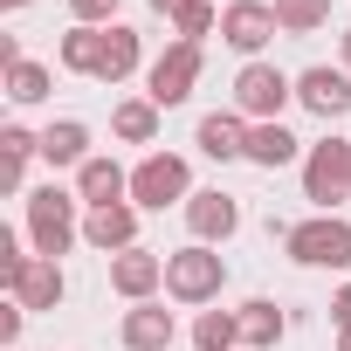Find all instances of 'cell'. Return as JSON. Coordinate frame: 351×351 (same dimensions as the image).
I'll list each match as a JSON object with an SVG mask.
<instances>
[{
  "mask_svg": "<svg viewBox=\"0 0 351 351\" xmlns=\"http://www.w3.org/2000/svg\"><path fill=\"white\" fill-rule=\"evenodd\" d=\"M28 200V241H35V255H49V262H62L69 255V241L83 234V221H76V193H62L56 180L49 186H35V193H21Z\"/></svg>",
  "mask_w": 351,
  "mask_h": 351,
  "instance_id": "1",
  "label": "cell"
},
{
  "mask_svg": "<svg viewBox=\"0 0 351 351\" xmlns=\"http://www.w3.org/2000/svg\"><path fill=\"white\" fill-rule=\"evenodd\" d=\"M172 200H193V165L180 158V152H145L138 165H131V207H152V214H165Z\"/></svg>",
  "mask_w": 351,
  "mask_h": 351,
  "instance_id": "2",
  "label": "cell"
},
{
  "mask_svg": "<svg viewBox=\"0 0 351 351\" xmlns=\"http://www.w3.org/2000/svg\"><path fill=\"white\" fill-rule=\"evenodd\" d=\"M282 248H289V262H303V269H351V221L310 214V221L282 228Z\"/></svg>",
  "mask_w": 351,
  "mask_h": 351,
  "instance_id": "3",
  "label": "cell"
},
{
  "mask_svg": "<svg viewBox=\"0 0 351 351\" xmlns=\"http://www.w3.org/2000/svg\"><path fill=\"white\" fill-rule=\"evenodd\" d=\"M221 282H228V262H221V248H207V241L165 255V296H172V303H214Z\"/></svg>",
  "mask_w": 351,
  "mask_h": 351,
  "instance_id": "4",
  "label": "cell"
},
{
  "mask_svg": "<svg viewBox=\"0 0 351 351\" xmlns=\"http://www.w3.org/2000/svg\"><path fill=\"white\" fill-rule=\"evenodd\" d=\"M303 200H317V214L351 200V138H317L303 152Z\"/></svg>",
  "mask_w": 351,
  "mask_h": 351,
  "instance_id": "5",
  "label": "cell"
},
{
  "mask_svg": "<svg viewBox=\"0 0 351 351\" xmlns=\"http://www.w3.org/2000/svg\"><path fill=\"white\" fill-rule=\"evenodd\" d=\"M296 97V76H282L276 62H248L234 76V110L248 124H282V104Z\"/></svg>",
  "mask_w": 351,
  "mask_h": 351,
  "instance_id": "6",
  "label": "cell"
},
{
  "mask_svg": "<svg viewBox=\"0 0 351 351\" xmlns=\"http://www.w3.org/2000/svg\"><path fill=\"white\" fill-rule=\"evenodd\" d=\"M200 42H172L158 62H152V76H145V97L158 104V110H172V104H186L193 97V83H200Z\"/></svg>",
  "mask_w": 351,
  "mask_h": 351,
  "instance_id": "7",
  "label": "cell"
},
{
  "mask_svg": "<svg viewBox=\"0 0 351 351\" xmlns=\"http://www.w3.org/2000/svg\"><path fill=\"white\" fill-rule=\"evenodd\" d=\"M276 35H282V28H276V8H269V0H228V8H221V42H228V49L262 56Z\"/></svg>",
  "mask_w": 351,
  "mask_h": 351,
  "instance_id": "8",
  "label": "cell"
},
{
  "mask_svg": "<svg viewBox=\"0 0 351 351\" xmlns=\"http://www.w3.org/2000/svg\"><path fill=\"white\" fill-rule=\"evenodd\" d=\"M110 289H117L124 303H152V296L165 289V255H152V248L110 255Z\"/></svg>",
  "mask_w": 351,
  "mask_h": 351,
  "instance_id": "9",
  "label": "cell"
},
{
  "mask_svg": "<svg viewBox=\"0 0 351 351\" xmlns=\"http://www.w3.org/2000/svg\"><path fill=\"white\" fill-rule=\"evenodd\" d=\"M296 104L317 110L324 124H330V117H351V69H324V62L303 69V76H296Z\"/></svg>",
  "mask_w": 351,
  "mask_h": 351,
  "instance_id": "10",
  "label": "cell"
},
{
  "mask_svg": "<svg viewBox=\"0 0 351 351\" xmlns=\"http://www.w3.org/2000/svg\"><path fill=\"white\" fill-rule=\"evenodd\" d=\"M186 228H193V241H207V248H221L234 228H241V207L221 193V186H207V193H193L186 200Z\"/></svg>",
  "mask_w": 351,
  "mask_h": 351,
  "instance_id": "11",
  "label": "cell"
},
{
  "mask_svg": "<svg viewBox=\"0 0 351 351\" xmlns=\"http://www.w3.org/2000/svg\"><path fill=\"white\" fill-rule=\"evenodd\" d=\"M83 241H90L97 255L138 248V207H131V200H124V207H90V214H83Z\"/></svg>",
  "mask_w": 351,
  "mask_h": 351,
  "instance_id": "12",
  "label": "cell"
},
{
  "mask_svg": "<svg viewBox=\"0 0 351 351\" xmlns=\"http://www.w3.org/2000/svg\"><path fill=\"white\" fill-rule=\"evenodd\" d=\"M117 337H124V351H172L180 324H172V310H165V303H131Z\"/></svg>",
  "mask_w": 351,
  "mask_h": 351,
  "instance_id": "13",
  "label": "cell"
},
{
  "mask_svg": "<svg viewBox=\"0 0 351 351\" xmlns=\"http://www.w3.org/2000/svg\"><path fill=\"white\" fill-rule=\"evenodd\" d=\"M193 145L207 152V158H248V117L241 110H207L200 117V131H193Z\"/></svg>",
  "mask_w": 351,
  "mask_h": 351,
  "instance_id": "14",
  "label": "cell"
},
{
  "mask_svg": "<svg viewBox=\"0 0 351 351\" xmlns=\"http://www.w3.org/2000/svg\"><path fill=\"white\" fill-rule=\"evenodd\" d=\"M76 200H83V207H124V200H131V172H124L117 158H90V165L76 172Z\"/></svg>",
  "mask_w": 351,
  "mask_h": 351,
  "instance_id": "15",
  "label": "cell"
},
{
  "mask_svg": "<svg viewBox=\"0 0 351 351\" xmlns=\"http://www.w3.org/2000/svg\"><path fill=\"white\" fill-rule=\"evenodd\" d=\"M62 289H69V276H62V262H49V255H35L28 269H21V282H14V303L35 317V310H56L62 303Z\"/></svg>",
  "mask_w": 351,
  "mask_h": 351,
  "instance_id": "16",
  "label": "cell"
},
{
  "mask_svg": "<svg viewBox=\"0 0 351 351\" xmlns=\"http://www.w3.org/2000/svg\"><path fill=\"white\" fill-rule=\"evenodd\" d=\"M42 158H49V165H76V172H83V165L97 158V152H90V124H83V117L49 124V131H42Z\"/></svg>",
  "mask_w": 351,
  "mask_h": 351,
  "instance_id": "17",
  "label": "cell"
},
{
  "mask_svg": "<svg viewBox=\"0 0 351 351\" xmlns=\"http://www.w3.org/2000/svg\"><path fill=\"white\" fill-rule=\"evenodd\" d=\"M138 56H145L138 28H117V21H110V28H104V62H97V83H110V90H117V83L138 69Z\"/></svg>",
  "mask_w": 351,
  "mask_h": 351,
  "instance_id": "18",
  "label": "cell"
},
{
  "mask_svg": "<svg viewBox=\"0 0 351 351\" xmlns=\"http://www.w3.org/2000/svg\"><path fill=\"white\" fill-rule=\"evenodd\" d=\"M296 138H289V124H248V165H262V172H282V165H296Z\"/></svg>",
  "mask_w": 351,
  "mask_h": 351,
  "instance_id": "19",
  "label": "cell"
},
{
  "mask_svg": "<svg viewBox=\"0 0 351 351\" xmlns=\"http://www.w3.org/2000/svg\"><path fill=\"white\" fill-rule=\"evenodd\" d=\"M282 330H289V317H282L269 296L241 303V344H248V351H276V344H282Z\"/></svg>",
  "mask_w": 351,
  "mask_h": 351,
  "instance_id": "20",
  "label": "cell"
},
{
  "mask_svg": "<svg viewBox=\"0 0 351 351\" xmlns=\"http://www.w3.org/2000/svg\"><path fill=\"white\" fill-rule=\"evenodd\" d=\"M110 131H117L124 145H152V138H158V104H152V97H124V104L110 110Z\"/></svg>",
  "mask_w": 351,
  "mask_h": 351,
  "instance_id": "21",
  "label": "cell"
},
{
  "mask_svg": "<svg viewBox=\"0 0 351 351\" xmlns=\"http://www.w3.org/2000/svg\"><path fill=\"white\" fill-rule=\"evenodd\" d=\"M241 344V310H200L193 317V351H234Z\"/></svg>",
  "mask_w": 351,
  "mask_h": 351,
  "instance_id": "22",
  "label": "cell"
},
{
  "mask_svg": "<svg viewBox=\"0 0 351 351\" xmlns=\"http://www.w3.org/2000/svg\"><path fill=\"white\" fill-rule=\"evenodd\" d=\"M56 56H62L69 76H97V62H104V28H69Z\"/></svg>",
  "mask_w": 351,
  "mask_h": 351,
  "instance_id": "23",
  "label": "cell"
},
{
  "mask_svg": "<svg viewBox=\"0 0 351 351\" xmlns=\"http://www.w3.org/2000/svg\"><path fill=\"white\" fill-rule=\"evenodd\" d=\"M269 8H276V28L282 35H317L330 21V0H269Z\"/></svg>",
  "mask_w": 351,
  "mask_h": 351,
  "instance_id": "24",
  "label": "cell"
},
{
  "mask_svg": "<svg viewBox=\"0 0 351 351\" xmlns=\"http://www.w3.org/2000/svg\"><path fill=\"white\" fill-rule=\"evenodd\" d=\"M49 83H56V76H49L42 62H14V69H8V104H21V110H28V104H42V97H49Z\"/></svg>",
  "mask_w": 351,
  "mask_h": 351,
  "instance_id": "25",
  "label": "cell"
},
{
  "mask_svg": "<svg viewBox=\"0 0 351 351\" xmlns=\"http://www.w3.org/2000/svg\"><path fill=\"white\" fill-rule=\"evenodd\" d=\"M172 28H180V42H207L221 28V14H214V0H186V8L172 14Z\"/></svg>",
  "mask_w": 351,
  "mask_h": 351,
  "instance_id": "26",
  "label": "cell"
},
{
  "mask_svg": "<svg viewBox=\"0 0 351 351\" xmlns=\"http://www.w3.org/2000/svg\"><path fill=\"white\" fill-rule=\"evenodd\" d=\"M28 262H35V255H21V234H14V228H0V282H8V289H14Z\"/></svg>",
  "mask_w": 351,
  "mask_h": 351,
  "instance_id": "27",
  "label": "cell"
},
{
  "mask_svg": "<svg viewBox=\"0 0 351 351\" xmlns=\"http://www.w3.org/2000/svg\"><path fill=\"white\" fill-rule=\"evenodd\" d=\"M69 14H76V28H104L117 14V0H69Z\"/></svg>",
  "mask_w": 351,
  "mask_h": 351,
  "instance_id": "28",
  "label": "cell"
},
{
  "mask_svg": "<svg viewBox=\"0 0 351 351\" xmlns=\"http://www.w3.org/2000/svg\"><path fill=\"white\" fill-rule=\"evenodd\" d=\"M21 324H28V310H21V303H8V310H0V344H8V351L21 344Z\"/></svg>",
  "mask_w": 351,
  "mask_h": 351,
  "instance_id": "29",
  "label": "cell"
},
{
  "mask_svg": "<svg viewBox=\"0 0 351 351\" xmlns=\"http://www.w3.org/2000/svg\"><path fill=\"white\" fill-rule=\"evenodd\" d=\"M330 317H337V330H351V282L330 296Z\"/></svg>",
  "mask_w": 351,
  "mask_h": 351,
  "instance_id": "30",
  "label": "cell"
},
{
  "mask_svg": "<svg viewBox=\"0 0 351 351\" xmlns=\"http://www.w3.org/2000/svg\"><path fill=\"white\" fill-rule=\"evenodd\" d=\"M152 8H158V14H180V8H186V0H152Z\"/></svg>",
  "mask_w": 351,
  "mask_h": 351,
  "instance_id": "31",
  "label": "cell"
},
{
  "mask_svg": "<svg viewBox=\"0 0 351 351\" xmlns=\"http://www.w3.org/2000/svg\"><path fill=\"white\" fill-rule=\"evenodd\" d=\"M0 8H8V14H14V8H35V0H0Z\"/></svg>",
  "mask_w": 351,
  "mask_h": 351,
  "instance_id": "32",
  "label": "cell"
},
{
  "mask_svg": "<svg viewBox=\"0 0 351 351\" xmlns=\"http://www.w3.org/2000/svg\"><path fill=\"white\" fill-rule=\"evenodd\" d=\"M337 351H351V330H337Z\"/></svg>",
  "mask_w": 351,
  "mask_h": 351,
  "instance_id": "33",
  "label": "cell"
},
{
  "mask_svg": "<svg viewBox=\"0 0 351 351\" xmlns=\"http://www.w3.org/2000/svg\"><path fill=\"white\" fill-rule=\"evenodd\" d=\"M344 69H351V28H344Z\"/></svg>",
  "mask_w": 351,
  "mask_h": 351,
  "instance_id": "34",
  "label": "cell"
}]
</instances>
